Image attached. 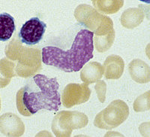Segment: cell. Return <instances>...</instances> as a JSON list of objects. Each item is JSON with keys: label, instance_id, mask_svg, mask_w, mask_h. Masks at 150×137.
<instances>
[{"label": "cell", "instance_id": "cell-1", "mask_svg": "<svg viewBox=\"0 0 150 137\" xmlns=\"http://www.w3.org/2000/svg\"><path fill=\"white\" fill-rule=\"evenodd\" d=\"M59 88L56 78H50L45 75L37 74L17 91V110L25 117L32 116L42 109L58 111L62 103Z\"/></svg>", "mask_w": 150, "mask_h": 137}, {"label": "cell", "instance_id": "cell-2", "mask_svg": "<svg viewBox=\"0 0 150 137\" xmlns=\"http://www.w3.org/2000/svg\"><path fill=\"white\" fill-rule=\"evenodd\" d=\"M94 34L81 29L75 37L70 50L63 51L54 46L42 48V62L65 72H78L93 57Z\"/></svg>", "mask_w": 150, "mask_h": 137}, {"label": "cell", "instance_id": "cell-3", "mask_svg": "<svg viewBox=\"0 0 150 137\" xmlns=\"http://www.w3.org/2000/svg\"><path fill=\"white\" fill-rule=\"evenodd\" d=\"M5 53L7 58L15 64L17 76L28 78L34 76L42 68L41 51L37 48L24 46L18 37L13 39L6 45Z\"/></svg>", "mask_w": 150, "mask_h": 137}, {"label": "cell", "instance_id": "cell-4", "mask_svg": "<svg viewBox=\"0 0 150 137\" xmlns=\"http://www.w3.org/2000/svg\"><path fill=\"white\" fill-rule=\"evenodd\" d=\"M89 123L87 115L77 111H61L52 121V131L56 137H71L74 130L84 128Z\"/></svg>", "mask_w": 150, "mask_h": 137}, {"label": "cell", "instance_id": "cell-5", "mask_svg": "<svg viewBox=\"0 0 150 137\" xmlns=\"http://www.w3.org/2000/svg\"><path fill=\"white\" fill-rule=\"evenodd\" d=\"M128 115V105L121 99H116L96 115L94 125L103 130H112L125 121Z\"/></svg>", "mask_w": 150, "mask_h": 137}, {"label": "cell", "instance_id": "cell-6", "mask_svg": "<svg viewBox=\"0 0 150 137\" xmlns=\"http://www.w3.org/2000/svg\"><path fill=\"white\" fill-rule=\"evenodd\" d=\"M74 17L80 24L93 33L102 26L108 18V16L99 13L91 5L86 4H81L76 8Z\"/></svg>", "mask_w": 150, "mask_h": 137}, {"label": "cell", "instance_id": "cell-7", "mask_svg": "<svg viewBox=\"0 0 150 137\" xmlns=\"http://www.w3.org/2000/svg\"><path fill=\"white\" fill-rule=\"evenodd\" d=\"M46 28L47 25L45 22L38 17H33L23 25L18 38L21 42L27 45H36L42 39Z\"/></svg>", "mask_w": 150, "mask_h": 137}, {"label": "cell", "instance_id": "cell-8", "mask_svg": "<svg viewBox=\"0 0 150 137\" xmlns=\"http://www.w3.org/2000/svg\"><path fill=\"white\" fill-rule=\"evenodd\" d=\"M91 90L86 84H68L62 91V102L66 108H71L86 103L89 99Z\"/></svg>", "mask_w": 150, "mask_h": 137}, {"label": "cell", "instance_id": "cell-9", "mask_svg": "<svg viewBox=\"0 0 150 137\" xmlns=\"http://www.w3.org/2000/svg\"><path fill=\"white\" fill-rule=\"evenodd\" d=\"M93 34L95 48L98 51L102 53L108 51L115 39L113 22L110 17H108L102 26Z\"/></svg>", "mask_w": 150, "mask_h": 137}, {"label": "cell", "instance_id": "cell-10", "mask_svg": "<svg viewBox=\"0 0 150 137\" xmlns=\"http://www.w3.org/2000/svg\"><path fill=\"white\" fill-rule=\"evenodd\" d=\"M0 132L7 137H21L25 132V124L17 115L7 112L0 116Z\"/></svg>", "mask_w": 150, "mask_h": 137}, {"label": "cell", "instance_id": "cell-11", "mask_svg": "<svg viewBox=\"0 0 150 137\" xmlns=\"http://www.w3.org/2000/svg\"><path fill=\"white\" fill-rule=\"evenodd\" d=\"M102 67L106 79H119L124 72V60L118 55H110L104 60Z\"/></svg>", "mask_w": 150, "mask_h": 137}, {"label": "cell", "instance_id": "cell-12", "mask_svg": "<svg viewBox=\"0 0 150 137\" xmlns=\"http://www.w3.org/2000/svg\"><path fill=\"white\" fill-rule=\"evenodd\" d=\"M128 71L131 78L140 84L150 81V66L140 59H134L128 65Z\"/></svg>", "mask_w": 150, "mask_h": 137}, {"label": "cell", "instance_id": "cell-13", "mask_svg": "<svg viewBox=\"0 0 150 137\" xmlns=\"http://www.w3.org/2000/svg\"><path fill=\"white\" fill-rule=\"evenodd\" d=\"M103 74L104 70L102 65L100 63L89 62L83 67L80 72V78L86 84L89 85L100 81Z\"/></svg>", "mask_w": 150, "mask_h": 137}, {"label": "cell", "instance_id": "cell-14", "mask_svg": "<svg viewBox=\"0 0 150 137\" xmlns=\"http://www.w3.org/2000/svg\"><path fill=\"white\" fill-rule=\"evenodd\" d=\"M145 17V13L139 8H130L124 11L120 17V22L124 27L127 29H134L138 26Z\"/></svg>", "mask_w": 150, "mask_h": 137}, {"label": "cell", "instance_id": "cell-15", "mask_svg": "<svg viewBox=\"0 0 150 137\" xmlns=\"http://www.w3.org/2000/svg\"><path fill=\"white\" fill-rule=\"evenodd\" d=\"M15 73V64L5 57L0 60V88H4L9 84Z\"/></svg>", "mask_w": 150, "mask_h": 137}, {"label": "cell", "instance_id": "cell-16", "mask_svg": "<svg viewBox=\"0 0 150 137\" xmlns=\"http://www.w3.org/2000/svg\"><path fill=\"white\" fill-rule=\"evenodd\" d=\"M15 28L14 17L8 13L0 14V41H6L10 39Z\"/></svg>", "mask_w": 150, "mask_h": 137}, {"label": "cell", "instance_id": "cell-17", "mask_svg": "<svg viewBox=\"0 0 150 137\" xmlns=\"http://www.w3.org/2000/svg\"><path fill=\"white\" fill-rule=\"evenodd\" d=\"M97 10L106 14H115L124 5L123 1H92Z\"/></svg>", "mask_w": 150, "mask_h": 137}, {"label": "cell", "instance_id": "cell-18", "mask_svg": "<svg viewBox=\"0 0 150 137\" xmlns=\"http://www.w3.org/2000/svg\"><path fill=\"white\" fill-rule=\"evenodd\" d=\"M134 110L136 112H141L150 110V91L144 93L135 99Z\"/></svg>", "mask_w": 150, "mask_h": 137}, {"label": "cell", "instance_id": "cell-19", "mask_svg": "<svg viewBox=\"0 0 150 137\" xmlns=\"http://www.w3.org/2000/svg\"><path fill=\"white\" fill-rule=\"evenodd\" d=\"M95 88L97 92L99 101L103 103L105 100L106 90H107V85H106L105 82L104 81H98Z\"/></svg>", "mask_w": 150, "mask_h": 137}, {"label": "cell", "instance_id": "cell-20", "mask_svg": "<svg viewBox=\"0 0 150 137\" xmlns=\"http://www.w3.org/2000/svg\"><path fill=\"white\" fill-rule=\"evenodd\" d=\"M139 131L143 137H150V121L142 123L139 127Z\"/></svg>", "mask_w": 150, "mask_h": 137}, {"label": "cell", "instance_id": "cell-21", "mask_svg": "<svg viewBox=\"0 0 150 137\" xmlns=\"http://www.w3.org/2000/svg\"><path fill=\"white\" fill-rule=\"evenodd\" d=\"M104 137H125V136H124V135H122V134L120 133L116 132V131H108V133H106V134L104 136Z\"/></svg>", "mask_w": 150, "mask_h": 137}, {"label": "cell", "instance_id": "cell-22", "mask_svg": "<svg viewBox=\"0 0 150 137\" xmlns=\"http://www.w3.org/2000/svg\"><path fill=\"white\" fill-rule=\"evenodd\" d=\"M35 137H53V135L47 130H41L38 133Z\"/></svg>", "mask_w": 150, "mask_h": 137}, {"label": "cell", "instance_id": "cell-23", "mask_svg": "<svg viewBox=\"0 0 150 137\" xmlns=\"http://www.w3.org/2000/svg\"><path fill=\"white\" fill-rule=\"evenodd\" d=\"M139 6H140V8H142V9L143 10L144 13H146L147 19L150 20V5L149 6H146V5H140Z\"/></svg>", "mask_w": 150, "mask_h": 137}, {"label": "cell", "instance_id": "cell-24", "mask_svg": "<svg viewBox=\"0 0 150 137\" xmlns=\"http://www.w3.org/2000/svg\"><path fill=\"white\" fill-rule=\"evenodd\" d=\"M146 54L147 57L150 60V43H149L146 48Z\"/></svg>", "mask_w": 150, "mask_h": 137}, {"label": "cell", "instance_id": "cell-25", "mask_svg": "<svg viewBox=\"0 0 150 137\" xmlns=\"http://www.w3.org/2000/svg\"><path fill=\"white\" fill-rule=\"evenodd\" d=\"M74 137H90V136H86V135H83V134H80V135H77Z\"/></svg>", "mask_w": 150, "mask_h": 137}, {"label": "cell", "instance_id": "cell-26", "mask_svg": "<svg viewBox=\"0 0 150 137\" xmlns=\"http://www.w3.org/2000/svg\"><path fill=\"white\" fill-rule=\"evenodd\" d=\"M0 110H1V99H0Z\"/></svg>", "mask_w": 150, "mask_h": 137}]
</instances>
